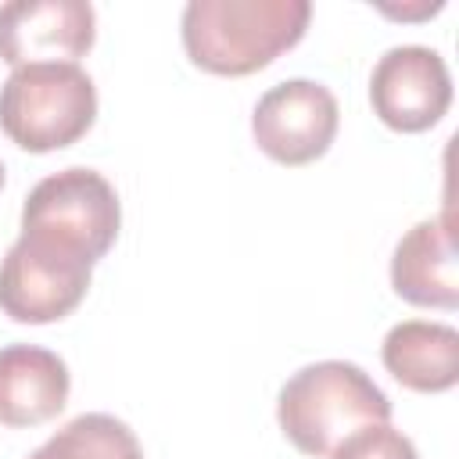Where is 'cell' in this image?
I'll list each match as a JSON object with an SVG mask.
<instances>
[{
  "instance_id": "obj_5",
  "label": "cell",
  "mask_w": 459,
  "mask_h": 459,
  "mask_svg": "<svg viewBox=\"0 0 459 459\" xmlns=\"http://www.w3.org/2000/svg\"><path fill=\"white\" fill-rule=\"evenodd\" d=\"M93 262L18 233L0 262V308L14 323L43 326L72 316L90 290Z\"/></svg>"
},
{
  "instance_id": "obj_12",
  "label": "cell",
  "mask_w": 459,
  "mask_h": 459,
  "mask_svg": "<svg viewBox=\"0 0 459 459\" xmlns=\"http://www.w3.org/2000/svg\"><path fill=\"white\" fill-rule=\"evenodd\" d=\"M29 459H143V448L118 416L82 412L50 434Z\"/></svg>"
},
{
  "instance_id": "obj_14",
  "label": "cell",
  "mask_w": 459,
  "mask_h": 459,
  "mask_svg": "<svg viewBox=\"0 0 459 459\" xmlns=\"http://www.w3.org/2000/svg\"><path fill=\"white\" fill-rule=\"evenodd\" d=\"M0 190H4V161H0Z\"/></svg>"
},
{
  "instance_id": "obj_3",
  "label": "cell",
  "mask_w": 459,
  "mask_h": 459,
  "mask_svg": "<svg viewBox=\"0 0 459 459\" xmlns=\"http://www.w3.org/2000/svg\"><path fill=\"white\" fill-rule=\"evenodd\" d=\"M97 122V86L79 65H22L0 86V129L29 154L72 147Z\"/></svg>"
},
{
  "instance_id": "obj_6",
  "label": "cell",
  "mask_w": 459,
  "mask_h": 459,
  "mask_svg": "<svg viewBox=\"0 0 459 459\" xmlns=\"http://www.w3.org/2000/svg\"><path fill=\"white\" fill-rule=\"evenodd\" d=\"M337 97L316 79H283L269 86L251 111V136L258 151L290 169L323 158L337 136Z\"/></svg>"
},
{
  "instance_id": "obj_1",
  "label": "cell",
  "mask_w": 459,
  "mask_h": 459,
  "mask_svg": "<svg viewBox=\"0 0 459 459\" xmlns=\"http://www.w3.org/2000/svg\"><path fill=\"white\" fill-rule=\"evenodd\" d=\"M308 0H190L179 18L186 57L212 75H251L298 47Z\"/></svg>"
},
{
  "instance_id": "obj_2",
  "label": "cell",
  "mask_w": 459,
  "mask_h": 459,
  "mask_svg": "<svg viewBox=\"0 0 459 459\" xmlns=\"http://www.w3.org/2000/svg\"><path fill=\"white\" fill-rule=\"evenodd\" d=\"M276 423L298 452L323 459L355 430L391 423V402L362 366L323 359L280 387Z\"/></svg>"
},
{
  "instance_id": "obj_7",
  "label": "cell",
  "mask_w": 459,
  "mask_h": 459,
  "mask_svg": "<svg viewBox=\"0 0 459 459\" xmlns=\"http://www.w3.org/2000/svg\"><path fill=\"white\" fill-rule=\"evenodd\" d=\"M369 104L394 133H427L452 104V75L437 50L402 43L384 50L369 75Z\"/></svg>"
},
{
  "instance_id": "obj_9",
  "label": "cell",
  "mask_w": 459,
  "mask_h": 459,
  "mask_svg": "<svg viewBox=\"0 0 459 459\" xmlns=\"http://www.w3.org/2000/svg\"><path fill=\"white\" fill-rule=\"evenodd\" d=\"M391 287L402 301L420 308H445L459 305V269L448 219H423L416 222L391 255Z\"/></svg>"
},
{
  "instance_id": "obj_8",
  "label": "cell",
  "mask_w": 459,
  "mask_h": 459,
  "mask_svg": "<svg viewBox=\"0 0 459 459\" xmlns=\"http://www.w3.org/2000/svg\"><path fill=\"white\" fill-rule=\"evenodd\" d=\"M97 39V14L86 0H11L0 7V61L75 65Z\"/></svg>"
},
{
  "instance_id": "obj_10",
  "label": "cell",
  "mask_w": 459,
  "mask_h": 459,
  "mask_svg": "<svg viewBox=\"0 0 459 459\" xmlns=\"http://www.w3.org/2000/svg\"><path fill=\"white\" fill-rule=\"evenodd\" d=\"M72 377L57 351L39 344L0 348V423L39 427L68 405Z\"/></svg>"
},
{
  "instance_id": "obj_4",
  "label": "cell",
  "mask_w": 459,
  "mask_h": 459,
  "mask_svg": "<svg viewBox=\"0 0 459 459\" xmlns=\"http://www.w3.org/2000/svg\"><path fill=\"white\" fill-rule=\"evenodd\" d=\"M122 230V201L115 186L86 169L72 165L39 179L22 204V233L61 251L100 262Z\"/></svg>"
},
{
  "instance_id": "obj_13",
  "label": "cell",
  "mask_w": 459,
  "mask_h": 459,
  "mask_svg": "<svg viewBox=\"0 0 459 459\" xmlns=\"http://www.w3.org/2000/svg\"><path fill=\"white\" fill-rule=\"evenodd\" d=\"M330 459H420V452L391 423H373V427H362L351 437H344L330 452Z\"/></svg>"
},
{
  "instance_id": "obj_11",
  "label": "cell",
  "mask_w": 459,
  "mask_h": 459,
  "mask_svg": "<svg viewBox=\"0 0 459 459\" xmlns=\"http://www.w3.org/2000/svg\"><path fill=\"white\" fill-rule=\"evenodd\" d=\"M380 359L387 373L420 394H441L459 384V330L434 319L394 323L384 337Z\"/></svg>"
}]
</instances>
